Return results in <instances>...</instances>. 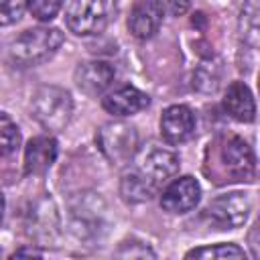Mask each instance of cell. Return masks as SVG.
I'll use <instances>...</instances> for the list:
<instances>
[{"mask_svg":"<svg viewBox=\"0 0 260 260\" xmlns=\"http://www.w3.org/2000/svg\"><path fill=\"white\" fill-rule=\"evenodd\" d=\"M177 171H179V156L167 148L152 146L138 158L134 169L124 173L120 185L122 197L130 203L146 201L152 197L158 185L165 183L169 177H173Z\"/></svg>","mask_w":260,"mask_h":260,"instance_id":"cell-1","label":"cell"},{"mask_svg":"<svg viewBox=\"0 0 260 260\" xmlns=\"http://www.w3.org/2000/svg\"><path fill=\"white\" fill-rule=\"evenodd\" d=\"M30 110H32V118L45 130L59 132L71 120L73 102L65 89H61L57 85H43L35 91Z\"/></svg>","mask_w":260,"mask_h":260,"instance_id":"cell-2","label":"cell"},{"mask_svg":"<svg viewBox=\"0 0 260 260\" xmlns=\"http://www.w3.org/2000/svg\"><path fill=\"white\" fill-rule=\"evenodd\" d=\"M63 43V32L59 28L37 26L24 30L10 43V57L20 65H37L47 61L57 53Z\"/></svg>","mask_w":260,"mask_h":260,"instance_id":"cell-3","label":"cell"},{"mask_svg":"<svg viewBox=\"0 0 260 260\" xmlns=\"http://www.w3.org/2000/svg\"><path fill=\"white\" fill-rule=\"evenodd\" d=\"M116 0H73L67 8L65 20L71 32L89 37L102 32L116 16Z\"/></svg>","mask_w":260,"mask_h":260,"instance_id":"cell-4","label":"cell"},{"mask_svg":"<svg viewBox=\"0 0 260 260\" xmlns=\"http://www.w3.org/2000/svg\"><path fill=\"white\" fill-rule=\"evenodd\" d=\"M98 144L104 156L114 165H126L136 152L138 136L136 130L126 122L104 124L98 132Z\"/></svg>","mask_w":260,"mask_h":260,"instance_id":"cell-5","label":"cell"},{"mask_svg":"<svg viewBox=\"0 0 260 260\" xmlns=\"http://www.w3.org/2000/svg\"><path fill=\"white\" fill-rule=\"evenodd\" d=\"M219 162L225 175V181H252L256 173V156L252 146L240 138L230 136L219 148Z\"/></svg>","mask_w":260,"mask_h":260,"instance_id":"cell-6","label":"cell"},{"mask_svg":"<svg viewBox=\"0 0 260 260\" xmlns=\"http://www.w3.org/2000/svg\"><path fill=\"white\" fill-rule=\"evenodd\" d=\"M207 217L219 228H238L248 219L250 213V199L244 193H228L215 197L207 205Z\"/></svg>","mask_w":260,"mask_h":260,"instance_id":"cell-7","label":"cell"},{"mask_svg":"<svg viewBox=\"0 0 260 260\" xmlns=\"http://www.w3.org/2000/svg\"><path fill=\"white\" fill-rule=\"evenodd\" d=\"M199 183L193 177L185 175L167 185V189L160 195V207L169 213H187L199 203Z\"/></svg>","mask_w":260,"mask_h":260,"instance_id":"cell-8","label":"cell"},{"mask_svg":"<svg viewBox=\"0 0 260 260\" xmlns=\"http://www.w3.org/2000/svg\"><path fill=\"white\" fill-rule=\"evenodd\" d=\"M162 0H136L128 18V28L136 39H150L162 24Z\"/></svg>","mask_w":260,"mask_h":260,"instance_id":"cell-9","label":"cell"},{"mask_svg":"<svg viewBox=\"0 0 260 260\" xmlns=\"http://www.w3.org/2000/svg\"><path fill=\"white\" fill-rule=\"evenodd\" d=\"M195 132V116L191 108L177 104L169 106L160 116V134L169 144L187 142Z\"/></svg>","mask_w":260,"mask_h":260,"instance_id":"cell-10","label":"cell"},{"mask_svg":"<svg viewBox=\"0 0 260 260\" xmlns=\"http://www.w3.org/2000/svg\"><path fill=\"white\" fill-rule=\"evenodd\" d=\"M114 77H116V69L108 61H85L77 65L73 73L75 85L87 95H98L106 91L112 85Z\"/></svg>","mask_w":260,"mask_h":260,"instance_id":"cell-11","label":"cell"},{"mask_svg":"<svg viewBox=\"0 0 260 260\" xmlns=\"http://www.w3.org/2000/svg\"><path fill=\"white\" fill-rule=\"evenodd\" d=\"M148 104H150V98H148L144 91H140V89H136V87H132V85L118 87V89L110 91V93L102 100L104 110L110 112L112 116H120V118L132 116V114H136V112L148 108Z\"/></svg>","mask_w":260,"mask_h":260,"instance_id":"cell-12","label":"cell"},{"mask_svg":"<svg viewBox=\"0 0 260 260\" xmlns=\"http://www.w3.org/2000/svg\"><path fill=\"white\" fill-rule=\"evenodd\" d=\"M57 158V140L49 134H41L30 138L24 150V173L26 175H43Z\"/></svg>","mask_w":260,"mask_h":260,"instance_id":"cell-13","label":"cell"},{"mask_svg":"<svg viewBox=\"0 0 260 260\" xmlns=\"http://www.w3.org/2000/svg\"><path fill=\"white\" fill-rule=\"evenodd\" d=\"M225 112L238 122H252L256 118V102L244 81H232L223 95Z\"/></svg>","mask_w":260,"mask_h":260,"instance_id":"cell-14","label":"cell"},{"mask_svg":"<svg viewBox=\"0 0 260 260\" xmlns=\"http://www.w3.org/2000/svg\"><path fill=\"white\" fill-rule=\"evenodd\" d=\"M238 35L248 47L260 49V0H244L238 14Z\"/></svg>","mask_w":260,"mask_h":260,"instance_id":"cell-15","label":"cell"},{"mask_svg":"<svg viewBox=\"0 0 260 260\" xmlns=\"http://www.w3.org/2000/svg\"><path fill=\"white\" fill-rule=\"evenodd\" d=\"M187 258H246V252L236 244H215V246L195 248L187 252Z\"/></svg>","mask_w":260,"mask_h":260,"instance_id":"cell-16","label":"cell"},{"mask_svg":"<svg viewBox=\"0 0 260 260\" xmlns=\"http://www.w3.org/2000/svg\"><path fill=\"white\" fill-rule=\"evenodd\" d=\"M0 150H2V156H8L12 154L18 146H20V132H18V126L8 118V114H2L0 116Z\"/></svg>","mask_w":260,"mask_h":260,"instance_id":"cell-17","label":"cell"},{"mask_svg":"<svg viewBox=\"0 0 260 260\" xmlns=\"http://www.w3.org/2000/svg\"><path fill=\"white\" fill-rule=\"evenodd\" d=\"M61 6H63V0H28L30 14L41 22L53 20L61 10Z\"/></svg>","mask_w":260,"mask_h":260,"instance_id":"cell-18","label":"cell"},{"mask_svg":"<svg viewBox=\"0 0 260 260\" xmlns=\"http://www.w3.org/2000/svg\"><path fill=\"white\" fill-rule=\"evenodd\" d=\"M24 8H28V0H0V24L8 26L16 22Z\"/></svg>","mask_w":260,"mask_h":260,"instance_id":"cell-19","label":"cell"},{"mask_svg":"<svg viewBox=\"0 0 260 260\" xmlns=\"http://www.w3.org/2000/svg\"><path fill=\"white\" fill-rule=\"evenodd\" d=\"M167 4H169V10H171L175 16H183V14L189 10L191 0H167Z\"/></svg>","mask_w":260,"mask_h":260,"instance_id":"cell-20","label":"cell"},{"mask_svg":"<svg viewBox=\"0 0 260 260\" xmlns=\"http://www.w3.org/2000/svg\"><path fill=\"white\" fill-rule=\"evenodd\" d=\"M16 256H41V252L39 250H30V248H22V250H16L12 254V258H16Z\"/></svg>","mask_w":260,"mask_h":260,"instance_id":"cell-21","label":"cell"},{"mask_svg":"<svg viewBox=\"0 0 260 260\" xmlns=\"http://www.w3.org/2000/svg\"><path fill=\"white\" fill-rule=\"evenodd\" d=\"M258 89H260V75H258Z\"/></svg>","mask_w":260,"mask_h":260,"instance_id":"cell-22","label":"cell"}]
</instances>
